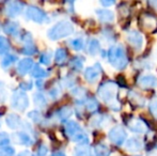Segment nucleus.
<instances>
[{"mask_svg":"<svg viewBox=\"0 0 157 156\" xmlns=\"http://www.w3.org/2000/svg\"><path fill=\"white\" fill-rule=\"evenodd\" d=\"M108 59L110 64L117 70H123L128 63L124 48L120 45H114L110 47L108 51Z\"/></svg>","mask_w":157,"mask_h":156,"instance_id":"1","label":"nucleus"},{"mask_svg":"<svg viewBox=\"0 0 157 156\" xmlns=\"http://www.w3.org/2000/svg\"><path fill=\"white\" fill-rule=\"evenodd\" d=\"M97 94H98V96L104 102L109 104L110 106H111V108H113L114 104H118V101H117L118 86L114 82H111V81L104 82L103 85L98 88V90H97Z\"/></svg>","mask_w":157,"mask_h":156,"instance_id":"2","label":"nucleus"},{"mask_svg":"<svg viewBox=\"0 0 157 156\" xmlns=\"http://www.w3.org/2000/svg\"><path fill=\"white\" fill-rule=\"evenodd\" d=\"M73 31H74V26L72 25V23L67 21H62L50 28L47 32V36L50 40L56 41V40H60L70 36L73 33Z\"/></svg>","mask_w":157,"mask_h":156,"instance_id":"3","label":"nucleus"},{"mask_svg":"<svg viewBox=\"0 0 157 156\" xmlns=\"http://www.w3.org/2000/svg\"><path fill=\"white\" fill-rule=\"evenodd\" d=\"M29 105V98L24 91L17 90L12 96V107L18 111H23Z\"/></svg>","mask_w":157,"mask_h":156,"instance_id":"4","label":"nucleus"},{"mask_svg":"<svg viewBox=\"0 0 157 156\" xmlns=\"http://www.w3.org/2000/svg\"><path fill=\"white\" fill-rule=\"evenodd\" d=\"M26 16L29 19H31V21L39 24L45 23V21H48V17L46 15V13L44 11H42L41 9L33 6H28V9L26 10Z\"/></svg>","mask_w":157,"mask_h":156,"instance_id":"5","label":"nucleus"},{"mask_svg":"<svg viewBox=\"0 0 157 156\" xmlns=\"http://www.w3.org/2000/svg\"><path fill=\"white\" fill-rule=\"evenodd\" d=\"M127 137L125 129L122 126H116L113 128L110 129L109 131V139L112 143L117 144V146H122L124 143Z\"/></svg>","mask_w":157,"mask_h":156,"instance_id":"6","label":"nucleus"},{"mask_svg":"<svg viewBox=\"0 0 157 156\" xmlns=\"http://www.w3.org/2000/svg\"><path fill=\"white\" fill-rule=\"evenodd\" d=\"M101 75V67L99 63H96L93 67H88L85 71V78L88 82L93 83L96 80H98Z\"/></svg>","mask_w":157,"mask_h":156,"instance_id":"7","label":"nucleus"},{"mask_svg":"<svg viewBox=\"0 0 157 156\" xmlns=\"http://www.w3.org/2000/svg\"><path fill=\"white\" fill-rule=\"evenodd\" d=\"M127 42L129 43V45L132 46V48L139 51L141 50L143 46V38L138 31L136 30H132V31L128 32L127 34Z\"/></svg>","mask_w":157,"mask_h":156,"instance_id":"8","label":"nucleus"},{"mask_svg":"<svg viewBox=\"0 0 157 156\" xmlns=\"http://www.w3.org/2000/svg\"><path fill=\"white\" fill-rule=\"evenodd\" d=\"M23 9L24 3H21L19 1H10L6 6V14L9 17H15L18 14H21Z\"/></svg>","mask_w":157,"mask_h":156,"instance_id":"9","label":"nucleus"},{"mask_svg":"<svg viewBox=\"0 0 157 156\" xmlns=\"http://www.w3.org/2000/svg\"><path fill=\"white\" fill-rule=\"evenodd\" d=\"M140 25L147 31H152L156 28L157 19L151 14H143L140 18Z\"/></svg>","mask_w":157,"mask_h":156,"instance_id":"10","label":"nucleus"},{"mask_svg":"<svg viewBox=\"0 0 157 156\" xmlns=\"http://www.w3.org/2000/svg\"><path fill=\"white\" fill-rule=\"evenodd\" d=\"M137 83L143 89H150L157 86V78L153 75H142L137 79Z\"/></svg>","mask_w":157,"mask_h":156,"instance_id":"11","label":"nucleus"},{"mask_svg":"<svg viewBox=\"0 0 157 156\" xmlns=\"http://www.w3.org/2000/svg\"><path fill=\"white\" fill-rule=\"evenodd\" d=\"M33 60L30 58H25L23 60L19 61L18 65H17V72L21 75H26L28 72L32 71L33 69Z\"/></svg>","mask_w":157,"mask_h":156,"instance_id":"12","label":"nucleus"},{"mask_svg":"<svg viewBox=\"0 0 157 156\" xmlns=\"http://www.w3.org/2000/svg\"><path fill=\"white\" fill-rule=\"evenodd\" d=\"M128 127H129L130 131H135V133H144L147 131V125L144 124L142 120L140 119H132V120L128 122Z\"/></svg>","mask_w":157,"mask_h":156,"instance_id":"13","label":"nucleus"},{"mask_svg":"<svg viewBox=\"0 0 157 156\" xmlns=\"http://www.w3.org/2000/svg\"><path fill=\"white\" fill-rule=\"evenodd\" d=\"M96 14L98 16V19L103 23H111L114 21V14L112 11L107 10V9H101V10H97Z\"/></svg>","mask_w":157,"mask_h":156,"instance_id":"14","label":"nucleus"},{"mask_svg":"<svg viewBox=\"0 0 157 156\" xmlns=\"http://www.w3.org/2000/svg\"><path fill=\"white\" fill-rule=\"evenodd\" d=\"M65 131H66V134H67L68 137L72 139V138L75 137L77 134H79L80 131H82V129H81V127L79 126V124L77 122H75V121H71V122H68L67 124H66Z\"/></svg>","mask_w":157,"mask_h":156,"instance_id":"15","label":"nucleus"},{"mask_svg":"<svg viewBox=\"0 0 157 156\" xmlns=\"http://www.w3.org/2000/svg\"><path fill=\"white\" fill-rule=\"evenodd\" d=\"M143 148L142 140L139 138H130L127 142H126V149L130 152H138Z\"/></svg>","mask_w":157,"mask_h":156,"instance_id":"16","label":"nucleus"},{"mask_svg":"<svg viewBox=\"0 0 157 156\" xmlns=\"http://www.w3.org/2000/svg\"><path fill=\"white\" fill-rule=\"evenodd\" d=\"M6 123L8 124V126L10 127V128H12V129L18 128V127L23 124L21 118H19L17 115H15V113H10V115L6 116Z\"/></svg>","mask_w":157,"mask_h":156,"instance_id":"17","label":"nucleus"},{"mask_svg":"<svg viewBox=\"0 0 157 156\" xmlns=\"http://www.w3.org/2000/svg\"><path fill=\"white\" fill-rule=\"evenodd\" d=\"M15 138L16 141L21 144H24V146H29V144L32 143V139L28 134L24 133V131H19V133H16L15 134Z\"/></svg>","mask_w":157,"mask_h":156,"instance_id":"18","label":"nucleus"},{"mask_svg":"<svg viewBox=\"0 0 157 156\" xmlns=\"http://www.w3.org/2000/svg\"><path fill=\"white\" fill-rule=\"evenodd\" d=\"M3 30L6 33L11 34V36H17L19 31V26L15 21H9L4 25Z\"/></svg>","mask_w":157,"mask_h":156,"instance_id":"19","label":"nucleus"},{"mask_svg":"<svg viewBox=\"0 0 157 156\" xmlns=\"http://www.w3.org/2000/svg\"><path fill=\"white\" fill-rule=\"evenodd\" d=\"M94 154L95 156H109L110 150L107 144L105 143H98L94 148Z\"/></svg>","mask_w":157,"mask_h":156,"instance_id":"20","label":"nucleus"},{"mask_svg":"<svg viewBox=\"0 0 157 156\" xmlns=\"http://www.w3.org/2000/svg\"><path fill=\"white\" fill-rule=\"evenodd\" d=\"M74 156H92L88 144H79L75 148Z\"/></svg>","mask_w":157,"mask_h":156,"instance_id":"21","label":"nucleus"},{"mask_svg":"<svg viewBox=\"0 0 157 156\" xmlns=\"http://www.w3.org/2000/svg\"><path fill=\"white\" fill-rule=\"evenodd\" d=\"M101 49V45H99V42L95 39H91L88 44V52L90 55H96L97 52Z\"/></svg>","mask_w":157,"mask_h":156,"instance_id":"22","label":"nucleus"},{"mask_svg":"<svg viewBox=\"0 0 157 156\" xmlns=\"http://www.w3.org/2000/svg\"><path fill=\"white\" fill-rule=\"evenodd\" d=\"M66 57H67V55H66L65 49H63V48H59V49H57L56 55H55L56 63L57 64H63V63L66 61Z\"/></svg>","mask_w":157,"mask_h":156,"instance_id":"23","label":"nucleus"},{"mask_svg":"<svg viewBox=\"0 0 157 156\" xmlns=\"http://www.w3.org/2000/svg\"><path fill=\"white\" fill-rule=\"evenodd\" d=\"M33 101H34V104L40 108H43V107H45L47 105L46 97L42 93H35L33 95Z\"/></svg>","mask_w":157,"mask_h":156,"instance_id":"24","label":"nucleus"},{"mask_svg":"<svg viewBox=\"0 0 157 156\" xmlns=\"http://www.w3.org/2000/svg\"><path fill=\"white\" fill-rule=\"evenodd\" d=\"M72 108L68 106H64L60 110L58 111V117L60 118L61 121H66L68 118L72 116Z\"/></svg>","mask_w":157,"mask_h":156,"instance_id":"25","label":"nucleus"},{"mask_svg":"<svg viewBox=\"0 0 157 156\" xmlns=\"http://www.w3.org/2000/svg\"><path fill=\"white\" fill-rule=\"evenodd\" d=\"M31 75H32V77H34V78H44V77H46L47 73H46L45 70L42 69L40 65L35 64L31 71Z\"/></svg>","mask_w":157,"mask_h":156,"instance_id":"26","label":"nucleus"},{"mask_svg":"<svg viewBox=\"0 0 157 156\" xmlns=\"http://www.w3.org/2000/svg\"><path fill=\"white\" fill-rule=\"evenodd\" d=\"M70 65L75 71H80L83 65V59L81 58V57H75V58H73L72 60H71Z\"/></svg>","mask_w":157,"mask_h":156,"instance_id":"27","label":"nucleus"},{"mask_svg":"<svg viewBox=\"0 0 157 156\" xmlns=\"http://www.w3.org/2000/svg\"><path fill=\"white\" fill-rule=\"evenodd\" d=\"M17 60V57L15 55H11V54H8L6 56H4V58L2 59L1 61V64L3 67H9L11 64L15 62Z\"/></svg>","mask_w":157,"mask_h":156,"instance_id":"28","label":"nucleus"},{"mask_svg":"<svg viewBox=\"0 0 157 156\" xmlns=\"http://www.w3.org/2000/svg\"><path fill=\"white\" fill-rule=\"evenodd\" d=\"M9 50H10V43H9V41L4 36H0V55H8Z\"/></svg>","mask_w":157,"mask_h":156,"instance_id":"29","label":"nucleus"},{"mask_svg":"<svg viewBox=\"0 0 157 156\" xmlns=\"http://www.w3.org/2000/svg\"><path fill=\"white\" fill-rule=\"evenodd\" d=\"M35 51H36V47H35L34 44L32 43V41L26 42V43L24 44V47H23V52H24V54L33 55Z\"/></svg>","mask_w":157,"mask_h":156,"instance_id":"30","label":"nucleus"},{"mask_svg":"<svg viewBox=\"0 0 157 156\" xmlns=\"http://www.w3.org/2000/svg\"><path fill=\"white\" fill-rule=\"evenodd\" d=\"M70 45H71V47H72L73 49H75V50H81L83 48V45H85V43H83L82 39L77 38V39L71 40V41H70Z\"/></svg>","mask_w":157,"mask_h":156,"instance_id":"31","label":"nucleus"},{"mask_svg":"<svg viewBox=\"0 0 157 156\" xmlns=\"http://www.w3.org/2000/svg\"><path fill=\"white\" fill-rule=\"evenodd\" d=\"M86 108L89 111H95L98 108V103H97V101L95 100V98L90 97V98H88L87 102H86Z\"/></svg>","mask_w":157,"mask_h":156,"instance_id":"32","label":"nucleus"},{"mask_svg":"<svg viewBox=\"0 0 157 156\" xmlns=\"http://www.w3.org/2000/svg\"><path fill=\"white\" fill-rule=\"evenodd\" d=\"M15 152L12 146H0V156H14Z\"/></svg>","mask_w":157,"mask_h":156,"instance_id":"33","label":"nucleus"},{"mask_svg":"<svg viewBox=\"0 0 157 156\" xmlns=\"http://www.w3.org/2000/svg\"><path fill=\"white\" fill-rule=\"evenodd\" d=\"M10 143V137L6 133L0 131V146H8Z\"/></svg>","mask_w":157,"mask_h":156,"instance_id":"34","label":"nucleus"},{"mask_svg":"<svg viewBox=\"0 0 157 156\" xmlns=\"http://www.w3.org/2000/svg\"><path fill=\"white\" fill-rule=\"evenodd\" d=\"M149 109H150V112L154 116V118L157 119V98H153L150 102Z\"/></svg>","mask_w":157,"mask_h":156,"instance_id":"35","label":"nucleus"},{"mask_svg":"<svg viewBox=\"0 0 157 156\" xmlns=\"http://www.w3.org/2000/svg\"><path fill=\"white\" fill-rule=\"evenodd\" d=\"M50 59H52V56H50L49 52H43V54L40 56V61H41V63L46 64V65L50 63Z\"/></svg>","mask_w":157,"mask_h":156,"instance_id":"36","label":"nucleus"},{"mask_svg":"<svg viewBox=\"0 0 157 156\" xmlns=\"http://www.w3.org/2000/svg\"><path fill=\"white\" fill-rule=\"evenodd\" d=\"M104 119H105V117L104 116H96L95 118L92 119L91 121V125H93V126H99V125L104 124Z\"/></svg>","mask_w":157,"mask_h":156,"instance_id":"37","label":"nucleus"},{"mask_svg":"<svg viewBox=\"0 0 157 156\" xmlns=\"http://www.w3.org/2000/svg\"><path fill=\"white\" fill-rule=\"evenodd\" d=\"M29 118H31L34 122H36V123H41V121H42V116H41V113L39 112V111H32V112H29Z\"/></svg>","mask_w":157,"mask_h":156,"instance_id":"38","label":"nucleus"},{"mask_svg":"<svg viewBox=\"0 0 157 156\" xmlns=\"http://www.w3.org/2000/svg\"><path fill=\"white\" fill-rule=\"evenodd\" d=\"M46 154H47V146L44 144L40 146L37 149V156H45Z\"/></svg>","mask_w":157,"mask_h":156,"instance_id":"39","label":"nucleus"},{"mask_svg":"<svg viewBox=\"0 0 157 156\" xmlns=\"http://www.w3.org/2000/svg\"><path fill=\"white\" fill-rule=\"evenodd\" d=\"M21 89H24V90L32 89V82L31 81H26V82L21 83Z\"/></svg>","mask_w":157,"mask_h":156,"instance_id":"40","label":"nucleus"},{"mask_svg":"<svg viewBox=\"0 0 157 156\" xmlns=\"http://www.w3.org/2000/svg\"><path fill=\"white\" fill-rule=\"evenodd\" d=\"M59 93H60V91H59L57 88H52V89L49 91V95L52 96V98H57V97H58Z\"/></svg>","mask_w":157,"mask_h":156,"instance_id":"41","label":"nucleus"},{"mask_svg":"<svg viewBox=\"0 0 157 156\" xmlns=\"http://www.w3.org/2000/svg\"><path fill=\"white\" fill-rule=\"evenodd\" d=\"M17 156H34V155H32L31 153L29 152V151H24V152H21V153H19Z\"/></svg>","mask_w":157,"mask_h":156,"instance_id":"42","label":"nucleus"},{"mask_svg":"<svg viewBox=\"0 0 157 156\" xmlns=\"http://www.w3.org/2000/svg\"><path fill=\"white\" fill-rule=\"evenodd\" d=\"M3 96V86H2V82H0V100Z\"/></svg>","mask_w":157,"mask_h":156,"instance_id":"43","label":"nucleus"},{"mask_svg":"<svg viewBox=\"0 0 157 156\" xmlns=\"http://www.w3.org/2000/svg\"><path fill=\"white\" fill-rule=\"evenodd\" d=\"M114 2H112V1H110V2H108V1H101V4L103 6H110V4H113Z\"/></svg>","mask_w":157,"mask_h":156,"instance_id":"44","label":"nucleus"},{"mask_svg":"<svg viewBox=\"0 0 157 156\" xmlns=\"http://www.w3.org/2000/svg\"><path fill=\"white\" fill-rule=\"evenodd\" d=\"M52 156H66V155L64 154L63 152H56V153H54Z\"/></svg>","mask_w":157,"mask_h":156,"instance_id":"45","label":"nucleus"},{"mask_svg":"<svg viewBox=\"0 0 157 156\" xmlns=\"http://www.w3.org/2000/svg\"><path fill=\"white\" fill-rule=\"evenodd\" d=\"M42 85H43V81H37V87H39V88L43 87Z\"/></svg>","mask_w":157,"mask_h":156,"instance_id":"46","label":"nucleus"}]
</instances>
